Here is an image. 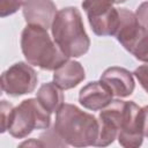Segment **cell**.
<instances>
[{
	"label": "cell",
	"mask_w": 148,
	"mask_h": 148,
	"mask_svg": "<svg viewBox=\"0 0 148 148\" xmlns=\"http://www.w3.org/2000/svg\"><path fill=\"white\" fill-rule=\"evenodd\" d=\"M125 103L126 101L112 99V102L108 106L102 109L98 117L99 134L95 146L105 147L111 145L114 139H117L119 130L121 127Z\"/></svg>",
	"instance_id": "obj_7"
},
{
	"label": "cell",
	"mask_w": 148,
	"mask_h": 148,
	"mask_svg": "<svg viewBox=\"0 0 148 148\" xmlns=\"http://www.w3.org/2000/svg\"><path fill=\"white\" fill-rule=\"evenodd\" d=\"M53 128L67 145L74 147L95 146L99 134V123L95 116L65 103L56 112Z\"/></svg>",
	"instance_id": "obj_1"
},
{
	"label": "cell",
	"mask_w": 148,
	"mask_h": 148,
	"mask_svg": "<svg viewBox=\"0 0 148 148\" xmlns=\"http://www.w3.org/2000/svg\"><path fill=\"white\" fill-rule=\"evenodd\" d=\"M135 77L138 79L141 87L145 89V91L148 94V65H141L138 68H135L134 73Z\"/></svg>",
	"instance_id": "obj_18"
},
{
	"label": "cell",
	"mask_w": 148,
	"mask_h": 148,
	"mask_svg": "<svg viewBox=\"0 0 148 148\" xmlns=\"http://www.w3.org/2000/svg\"><path fill=\"white\" fill-rule=\"evenodd\" d=\"M39 141L42 143V147H44V146H67V143L58 135V133L54 131V128L43 133L39 136Z\"/></svg>",
	"instance_id": "obj_15"
},
{
	"label": "cell",
	"mask_w": 148,
	"mask_h": 148,
	"mask_svg": "<svg viewBox=\"0 0 148 148\" xmlns=\"http://www.w3.org/2000/svg\"><path fill=\"white\" fill-rule=\"evenodd\" d=\"M22 7L23 16L28 24L39 25L45 29L52 27L58 13L52 0H25Z\"/></svg>",
	"instance_id": "obj_9"
},
{
	"label": "cell",
	"mask_w": 148,
	"mask_h": 148,
	"mask_svg": "<svg viewBox=\"0 0 148 148\" xmlns=\"http://www.w3.org/2000/svg\"><path fill=\"white\" fill-rule=\"evenodd\" d=\"M141 123H142L143 136L148 138V105L141 108Z\"/></svg>",
	"instance_id": "obj_20"
},
{
	"label": "cell",
	"mask_w": 148,
	"mask_h": 148,
	"mask_svg": "<svg viewBox=\"0 0 148 148\" xmlns=\"http://www.w3.org/2000/svg\"><path fill=\"white\" fill-rule=\"evenodd\" d=\"M117 139L118 142L125 148H136L142 145L143 132L141 123V108L132 101L125 103L121 127Z\"/></svg>",
	"instance_id": "obj_8"
},
{
	"label": "cell",
	"mask_w": 148,
	"mask_h": 148,
	"mask_svg": "<svg viewBox=\"0 0 148 148\" xmlns=\"http://www.w3.org/2000/svg\"><path fill=\"white\" fill-rule=\"evenodd\" d=\"M36 98L51 113L57 112L64 105L65 102L62 89L59 88L54 82H47L42 84L37 91Z\"/></svg>",
	"instance_id": "obj_13"
},
{
	"label": "cell",
	"mask_w": 148,
	"mask_h": 148,
	"mask_svg": "<svg viewBox=\"0 0 148 148\" xmlns=\"http://www.w3.org/2000/svg\"><path fill=\"white\" fill-rule=\"evenodd\" d=\"M135 16H136V20L139 21V23H140L143 28L148 29V1L142 2V3L136 8Z\"/></svg>",
	"instance_id": "obj_19"
},
{
	"label": "cell",
	"mask_w": 148,
	"mask_h": 148,
	"mask_svg": "<svg viewBox=\"0 0 148 148\" xmlns=\"http://www.w3.org/2000/svg\"><path fill=\"white\" fill-rule=\"evenodd\" d=\"M21 50L28 64L44 71H54L67 60V57L50 37L47 29L39 25L28 24L23 29Z\"/></svg>",
	"instance_id": "obj_3"
},
{
	"label": "cell",
	"mask_w": 148,
	"mask_h": 148,
	"mask_svg": "<svg viewBox=\"0 0 148 148\" xmlns=\"http://www.w3.org/2000/svg\"><path fill=\"white\" fill-rule=\"evenodd\" d=\"M113 94L109 87L99 81L89 82L86 84L79 94L80 104L91 111H98L108 106L112 102Z\"/></svg>",
	"instance_id": "obj_11"
},
{
	"label": "cell",
	"mask_w": 148,
	"mask_h": 148,
	"mask_svg": "<svg viewBox=\"0 0 148 148\" xmlns=\"http://www.w3.org/2000/svg\"><path fill=\"white\" fill-rule=\"evenodd\" d=\"M25 0H0V16L6 17L16 13Z\"/></svg>",
	"instance_id": "obj_16"
},
{
	"label": "cell",
	"mask_w": 148,
	"mask_h": 148,
	"mask_svg": "<svg viewBox=\"0 0 148 148\" xmlns=\"http://www.w3.org/2000/svg\"><path fill=\"white\" fill-rule=\"evenodd\" d=\"M101 81L105 83L113 96L117 97H128L133 94L135 88L132 73L126 68L118 66L106 68L101 75Z\"/></svg>",
	"instance_id": "obj_10"
},
{
	"label": "cell",
	"mask_w": 148,
	"mask_h": 148,
	"mask_svg": "<svg viewBox=\"0 0 148 148\" xmlns=\"http://www.w3.org/2000/svg\"><path fill=\"white\" fill-rule=\"evenodd\" d=\"M13 109L14 106L2 99L1 103H0V123H1V133L6 132L8 130V125H9V120H10V116H12V112H13Z\"/></svg>",
	"instance_id": "obj_17"
},
{
	"label": "cell",
	"mask_w": 148,
	"mask_h": 148,
	"mask_svg": "<svg viewBox=\"0 0 148 148\" xmlns=\"http://www.w3.org/2000/svg\"><path fill=\"white\" fill-rule=\"evenodd\" d=\"M51 112H49L37 98H28L13 109L8 132L16 139L28 136L34 130H49Z\"/></svg>",
	"instance_id": "obj_4"
},
{
	"label": "cell",
	"mask_w": 148,
	"mask_h": 148,
	"mask_svg": "<svg viewBox=\"0 0 148 148\" xmlns=\"http://www.w3.org/2000/svg\"><path fill=\"white\" fill-rule=\"evenodd\" d=\"M126 0H112V2L113 3H123V2H125Z\"/></svg>",
	"instance_id": "obj_21"
},
{
	"label": "cell",
	"mask_w": 148,
	"mask_h": 148,
	"mask_svg": "<svg viewBox=\"0 0 148 148\" xmlns=\"http://www.w3.org/2000/svg\"><path fill=\"white\" fill-rule=\"evenodd\" d=\"M51 31L53 40L67 58H79L88 52L90 39L76 7L60 9L53 20Z\"/></svg>",
	"instance_id": "obj_2"
},
{
	"label": "cell",
	"mask_w": 148,
	"mask_h": 148,
	"mask_svg": "<svg viewBox=\"0 0 148 148\" xmlns=\"http://www.w3.org/2000/svg\"><path fill=\"white\" fill-rule=\"evenodd\" d=\"M128 52L132 53L138 60L148 64V29H143V31L130 47Z\"/></svg>",
	"instance_id": "obj_14"
},
{
	"label": "cell",
	"mask_w": 148,
	"mask_h": 148,
	"mask_svg": "<svg viewBox=\"0 0 148 148\" xmlns=\"http://www.w3.org/2000/svg\"><path fill=\"white\" fill-rule=\"evenodd\" d=\"M112 5V0L82 1V8L88 16L89 24L95 35L114 36L119 22V12Z\"/></svg>",
	"instance_id": "obj_5"
},
{
	"label": "cell",
	"mask_w": 148,
	"mask_h": 148,
	"mask_svg": "<svg viewBox=\"0 0 148 148\" xmlns=\"http://www.w3.org/2000/svg\"><path fill=\"white\" fill-rule=\"evenodd\" d=\"M86 77L84 69L79 61L66 60L53 73V82L62 90H68L76 87Z\"/></svg>",
	"instance_id": "obj_12"
},
{
	"label": "cell",
	"mask_w": 148,
	"mask_h": 148,
	"mask_svg": "<svg viewBox=\"0 0 148 148\" xmlns=\"http://www.w3.org/2000/svg\"><path fill=\"white\" fill-rule=\"evenodd\" d=\"M37 74L30 64L16 62L6 69L1 75V89L9 96L18 97L30 94L37 86Z\"/></svg>",
	"instance_id": "obj_6"
}]
</instances>
